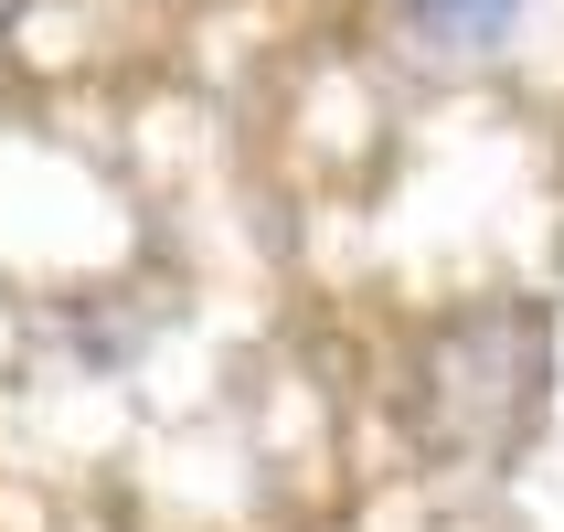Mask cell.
Returning <instances> with one entry per match:
<instances>
[{
    "mask_svg": "<svg viewBox=\"0 0 564 532\" xmlns=\"http://www.w3.org/2000/svg\"><path fill=\"white\" fill-rule=\"evenodd\" d=\"M405 415L415 458L437 469H511L554 415V310L543 298H479L437 319L405 362Z\"/></svg>",
    "mask_w": 564,
    "mask_h": 532,
    "instance_id": "6da1fadb",
    "label": "cell"
},
{
    "mask_svg": "<svg viewBox=\"0 0 564 532\" xmlns=\"http://www.w3.org/2000/svg\"><path fill=\"white\" fill-rule=\"evenodd\" d=\"M533 0H394V22L426 43V54H501L511 32H522Z\"/></svg>",
    "mask_w": 564,
    "mask_h": 532,
    "instance_id": "7a4b0ae2",
    "label": "cell"
},
{
    "mask_svg": "<svg viewBox=\"0 0 564 532\" xmlns=\"http://www.w3.org/2000/svg\"><path fill=\"white\" fill-rule=\"evenodd\" d=\"M32 11H43V0H0V43H11V32H22Z\"/></svg>",
    "mask_w": 564,
    "mask_h": 532,
    "instance_id": "3957f363",
    "label": "cell"
}]
</instances>
